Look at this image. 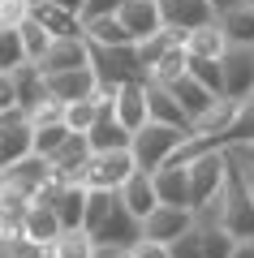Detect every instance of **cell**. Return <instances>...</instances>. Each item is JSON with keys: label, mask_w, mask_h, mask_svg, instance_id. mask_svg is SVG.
Listing matches in <instances>:
<instances>
[{"label": "cell", "mask_w": 254, "mask_h": 258, "mask_svg": "<svg viewBox=\"0 0 254 258\" xmlns=\"http://www.w3.org/2000/svg\"><path fill=\"white\" fill-rule=\"evenodd\" d=\"M9 258H56V249H52V245H35V241L22 237L18 245L9 249Z\"/></svg>", "instance_id": "41"}, {"label": "cell", "mask_w": 254, "mask_h": 258, "mask_svg": "<svg viewBox=\"0 0 254 258\" xmlns=\"http://www.w3.org/2000/svg\"><path fill=\"white\" fill-rule=\"evenodd\" d=\"M5 258H9V254H5Z\"/></svg>", "instance_id": "50"}, {"label": "cell", "mask_w": 254, "mask_h": 258, "mask_svg": "<svg viewBox=\"0 0 254 258\" xmlns=\"http://www.w3.org/2000/svg\"><path fill=\"white\" fill-rule=\"evenodd\" d=\"M69 138H73V129L65 125V120H61V125H43V129H35V155H39V159H52Z\"/></svg>", "instance_id": "31"}, {"label": "cell", "mask_w": 254, "mask_h": 258, "mask_svg": "<svg viewBox=\"0 0 254 258\" xmlns=\"http://www.w3.org/2000/svg\"><path fill=\"white\" fill-rule=\"evenodd\" d=\"M22 232H26V241H35V245H56V241L65 237L61 215H56L52 207H43V203H35L22 215Z\"/></svg>", "instance_id": "22"}, {"label": "cell", "mask_w": 254, "mask_h": 258, "mask_svg": "<svg viewBox=\"0 0 254 258\" xmlns=\"http://www.w3.org/2000/svg\"><path fill=\"white\" fill-rule=\"evenodd\" d=\"M26 120H30L35 129H43V125H61V120H65V103H56V99H43L35 112H26Z\"/></svg>", "instance_id": "37"}, {"label": "cell", "mask_w": 254, "mask_h": 258, "mask_svg": "<svg viewBox=\"0 0 254 258\" xmlns=\"http://www.w3.org/2000/svg\"><path fill=\"white\" fill-rule=\"evenodd\" d=\"M168 258H202V228H194L181 241H173L168 245Z\"/></svg>", "instance_id": "38"}, {"label": "cell", "mask_w": 254, "mask_h": 258, "mask_svg": "<svg viewBox=\"0 0 254 258\" xmlns=\"http://www.w3.org/2000/svg\"><path fill=\"white\" fill-rule=\"evenodd\" d=\"M237 241L224 228H202V258H233Z\"/></svg>", "instance_id": "35"}, {"label": "cell", "mask_w": 254, "mask_h": 258, "mask_svg": "<svg viewBox=\"0 0 254 258\" xmlns=\"http://www.w3.org/2000/svg\"><path fill=\"white\" fill-rule=\"evenodd\" d=\"M134 172H138L134 151H108V155H91V164H86V172H82V185H86V189L121 194Z\"/></svg>", "instance_id": "4"}, {"label": "cell", "mask_w": 254, "mask_h": 258, "mask_svg": "<svg viewBox=\"0 0 254 258\" xmlns=\"http://www.w3.org/2000/svg\"><path fill=\"white\" fill-rule=\"evenodd\" d=\"M181 43H185V35H177V30H160V35L134 43V47H138V60H142V69H146V78H151V69L164 60V56L173 52V47H181Z\"/></svg>", "instance_id": "27"}, {"label": "cell", "mask_w": 254, "mask_h": 258, "mask_svg": "<svg viewBox=\"0 0 254 258\" xmlns=\"http://www.w3.org/2000/svg\"><path fill=\"white\" fill-rule=\"evenodd\" d=\"M134 241H142V224L125 211V203H117L112 215L99 224V232H95V245H121V249H129Z\"/></svg>", "instance_id": "16"}, {"label": "cell", "mask_w": 254, "mask_h": 258, "mask_svg": "<svg viewBox=\"0 0 254 258\" xmlns=\"http://www.w3.org/2000/svg\"><path fill=\"white\" fill-rule=\"evenodd\" d=\"M155 194H160V207H190V168H160L155 172Z\"/></svg>", "instance_id": "23"}, {"label": "cell", "mask_w": 254, "mask_h": 258, "mask_svg": "<svg viewBox=\"0 0 254 258\" xmlns=\"http://www.w3.org/2000/svg\"><path fill=\"white\" fill-rule=\"evenodd\" d=\"M190 138H194L190 129L155 125V120H151L146 129H138V134H134V147H129V151H134V159H138V172H151V176H155V172H160V168L168 164V159H173Z\"/></svg>", "instance_id": "1"}, {"label": "cell", "mask_w": 254, "mask_h": 258, "mask_svg": "<svg viewBox=\"0 0 254 258\" xmlns=\"http://www.w3.org/2000/svg\"><path fill=\"white\" fill-rule=\"evenodd\" d=\"M129 258H168V245H160V241H134L129 245Z\"/></svg>", "instance_id": "43"}, {"label": "cell", "mask_w": 254, "mask_h": 258, "mask_svg": "<svg viewBox=\"0 0 254 258\" xmlns=\"http://www.w3.org/2000/svg\"><path fill=\"white\" fill-rule=\"evenodd\" d=\"M190 64H194V60H190V52H185V43H181V47H173V52L151 69V82H155V86H173L177 78L190 74Z\"/></svg>", "instance_id": "28"}, {"label": "cell", "mask_w": 254, "mask_h": 258, "mask_svg": "<svg viewBox=\"0 0 254 258\" xmlns=\"http://www.w3.org/2000/svg\"><path fill=\"white\" fill-rule=\"evenodd\" d=\"M146 108H151V120H155V125H173V129H190V134H194V120L185 116V108L173 99L168 86L146 82Z\"/></svg>", "instance_id": "18"}, {"label": "cell", "mask_w": 254, "mask_h": 258, "mask_svg": "<svg viewBox=\"0 0 254 258\" xmlns=\"http://www.w3.org/2000/svg\"><path fill=\"white\" fill-rule=\"evenodd\" d=\"M228 168H233V164H228V151H224V147H220V151H207L202 159H194V164H190V207H194V215L207 211L220 194H224Z\"/></svg>", "instance_id": "2"}, {"label": "cell", "mask_w": 254, "mask_h": 258, "mask_svg": "<svg viewBox=\"0 0 254 258\" xmlns=\"http://www.w3.org/2000/svg\"><path fill=\"white\" fill-rule=\"evenodd\" d=\"M30 22V0H0V30H22Z\"/></svg>", "instance_id": "36"}, {"label": "cell", "mask_w": 254, "mask_h": 258, "mask_svg": "<svg viewBox=\"0 0 254 258\" xmlns=\"http://www.w3.org/2000/svg\"><path fill=\"white\" fill-rule=\"evenodd\" d=\"M86 203H91V189L86 185H61V194L52 198V211L61 215L65 232H78L86 224Z\"/></svg>", "instance_id": "21"}, {"label": "cell", "mask_w": 254, "mask_h": 258, "mask_svg": "<svg viewBox=\"0 0 254 258\" xmlns=\"http://www.w3.org/2000/svg\"><path fill=\"white\" fill-rule=\"evenodd\" d=\"M22 43H26V56H30V64H39L47 52H52V43H56V39L47 35V30L39 26V22H26V26H22Z\"/></svg>", "instance_id": "33"}, {"label": "cell", "mask_w": 254, "mask_h": 258, "mask_svg": "<svg viewBox=\"0 0 254 258\" xmlns=\"http://www.w3.org/2000/svg\"><path fill=\"white\" fill-rule=\"evenodd\" d=\"M30 5H61V9L78 13V18H82V9H86V0H30Z\"/></svg>", "instance_id": "44"}, {"label": "cell", "mask_w": 254, "mask_h": 258, "mask_svg": "<svg viewBox=\"0 0 254 258\" xmlns=\"http://www.w3.org/2000/svg\"><path fill=\"white\" fill-rule=\"evenodd\" d=\"M117 18H121V26L129 30L134 43H142V39H151V35H160V30H164L160 0H125Z\"/></svg>", "instance_id": "11"}, {"label": "cell", "mask_w": 254, "mask_h": 258, "mask_svg": "<svg viewBox=\"0 0 254 258\" xmlns=\"http://www.w3.org/2000/svg\"><path fill=\"white\" fill-rule=\"evenodd\" d=\"M211 5H216V13H220V18H224V13H228V9H237L241 0H211Z\"/></svg>", "instance_id": "47"}, {"label": "cell", "mask_w": 254, "mask_h": 258, "mask_svg": "<svg viewBox=\"0 0 254 258\" xmlns=\"http://www.w3.org/2000/svg\"><path fill=\"white\" fill-rule=\"evenodd\" d=\"M233 258H254V241H237V249H233Z\"/></svg>", "instance_id": "46"}, {"label": "cell", "mask_w": 254, "mask_h": 258, "mask_svg": "<svg viewBox=\"0 0 254 258\" xmlns=\"http://www.w3.org/2000/svg\"><path fill=\"white\" fill-rule=\"evenodd\" d=\"M121 203H125V211L134 215L138 224L146 220V215L160 207V194H155V176L151 172H134L125 181V189H121Z\"/></svg>", "instance_id": "19"}, {"label": "cell", "mask_w": 254, "mask_h": 258, "mask_svg": "<svg viewBox=\"0 0 254 258\" xmlns=\"http://www.w3.org/2000/svg\"><path fill=\"white\" fill-rule=\"evenodd\" d=\"M224 151H228V159H233L237 168H254V138L250 142H228Z\"/></svg>", "instance_id": "42"}, {"label": "cell", "mask_w": 254, "mask_h": 258, "mask_svg": "<svg viewBox=\"0 0 254 258\" xmlns=\"http://www.w3.org/2000/svg\"><path fill=\"white\" fill-rule=\"evenodd\" d=\"M99 91V78L95 69H73V74H52L47 78V95L56 103H78V99H95Z\"/></svg>", "instance_id": "12"}, {"label": "cell", "mask_w": 254, "mask_h": 258, "mask_svg": "<svg viewBox=\"0 0 254 258\" xmlns=\"http://www.w3.org/2000/svg\"><path fill=\"white\" fill-rule=\"evenodd\" d=\"M22 64H30L22 30H0V74H18Z\"/></svg>", "instance_id": "29"}, {"label": "cell", "mask_w": 254, "mask_h": 258, "mask_svg": "<svg viewBox=\"0 0 254 258\" xmlns=\"http://www.w3.org/2000/svg\"><path fill=\"white\" fill-rule=\"evenodd\" d=\"M194 228H198V215L185 211V207H155L142 220V237L160 241V245H173V241H181L185 232H194Z\"/></svg>", "instance_id": "6"}, {"label": "cell", "mask_w": 254, "mask_h": 258, "mask_svg": "<svg viewBox=\"0 0 254 258\" xmlns=\"http://www.w3.org/2000/svg\"><path fill=\"white\" fill-rule=\"evenodd\" d=\"M30 22H39L52 39H86V22L61 5H30Z\"/></svg>", "instance_id": "13"}, {"label": "cell", "mask_w": 254, "mask_h": 258, "mask_svg": "<svg viewBox=\"0 0 254 258\" xmlns=\"http://www.w3.org/2000/svg\"><path fill=\"white\" fill-rule=\"evenodd\" d=\"M91 69L108 86H129V82H151L138 60V47H91Z\"/></svg>", "instance_id": "3"}, {"label": "cell", "mask_w": 254, "mask_h": 258, "mask_svg": "<svg viewBox=\"0 0 254 258\" xmlns=\"http://www.w3.org/2000/svg\"><path fill=\"white\" fill-rule=\"evenodd\" d=\"M0 258H5V254H0Z\"/></svg>", "instance_id": "51"}, {"label": "cell", "mask_w": 254, "mask_h": 258, "mask_svg": "<svg viewBox=\"0 0 254 258\" xmlns=\"http://www.w3.org/2000/svg\"><path fill=\"white\" fill-rule=\"evenodd\" d=\"M185 52H190V60H224L228 56V35L220 22H207V26L190 30L185 35Z\"/></svg>", "instance_id": "20"}, {"label": "cell", "mask_w": 254, "mask_h": 258, "mask_svg": "<svg viewBox=\"0 0 254 258\" xmlns=\"http://www.w3.org/2000/svg\"><path fill=\"white\" fill-rule=\"evenodd\" d=\"M86 142H91L95 155H108V151H129V147H134V134L117 120V112H112V108H104L99 120H95V129L86 134Z\"/></svg>", "instance_id": "15"}, {"label": "cell", "mask_w": 254, "mask_h": 258, "mask_svg": "<svg viewBox=\"0 0 254 258\" xmlns=\"http://www.w3.org/2000/svg\"><path fill=\"white\" fill-rule=\"evenodd\" d=\"M86 43L91 47H134V39L121 26V18H95V22H86Z\"/></svg>", "instance_id": "25"}, {"label": "cell", "mask_w": 254, "mask_h": 258, "mask_svg": "<svg viewBox=\"0 0 254 258\" xmlns=\"http://www.w3.org/2000/svg\"><path fill=\"white\" fill-rule=\"evenodd\" d=\"M30 155H35V125L26 120V112H5L0 116V172H9Z\"/></svg>", "instance_id": "5"}, {"label": "cell", "mask_w": 254, "mask_h": 258, "mask_svg": "<svg viewBox=\"0 0 254 258\" xmlns=\"http://www.w3.org/2000/svg\"><path fill=\"white\" fill-rule=\"evenodd\" d=\"M224 99L250 103L254 99V47H228L224 60Z\"/></svg>", "instance_id": "8"}, {"label": "cell", "mask_w": 254, "mask_h": 258, "mask_svg": "<svg viewBox=\"0 0 254 258\" xmlns=\"http://www.w3.org/2000/svg\"><path fill=\"white\" fill-rule=\"evenodd\" d=\"M160 18H164V30L190 35V30L207 26V22H220V13L211 0H160Z\"/></svg>", "instance_id": "7"}, {"label": "cell", "mask_w": 254, "mask_h": 258, "mask_svg": "<svg viewBox=\"0 0 254 258\" xmlns=\"http://www.w3.org/2000/svg\"><path fill=\"white\" fill-rule=\"evenodd\" d=\"M99 103L95 99H78V103H65V125L73 129V134H91L95 120H99Z\"/></svg>", "instance_id": "30"}, {"label": "cell", "mask_w": 254, "mask_h": 258, "mask_svg": "<svg viewBox=\"0 0 254 258\" xmlns=\"http://www.w3.org/2000/svg\"><path fill=\"white\" fill-rule=\"evenodd\" d=\"M168 91H173V99H177V103H181V108H185V116H190L194 125H198V120L207 116L211 108H216V99H220V95H211V91H207V86H202V82H198V78H194V74L177 78V82L168 86Z\"/></svg>", "instance_id": "17"}, {"label": "cell", "mask_w": 254, "mask_h": 258, "mask_svg": "<svg viewBox=\"0 0 254 258\" xmlns=\"http://www.w3.org/2000/svg\"><path fill=\"white\" fill-rule=\"evenodd\" d=\"M91 155H95V151H91V142H86V134H73V138L47 159V164H52V176L65 181V185H82V172H86Z\"/></svg>", "instance_id": "9"}, {"label": "cell", "mask_w": 254, "mask_h": 258, "mask_svg": "<svg viewBox=\"0 0 254 258\" xmlns=\"http://www.w3.org/2000/svg\"><path fill=\"white\" fill-rule=\"evenodd\" d=\"M220 26H224V35H228V47H254V9L250 5L228 9L224 18H220Z\"/></svg>", "instance_id": "26"}, {"label": "cell", "mask_w": 254, "mask_h": 258, "mask_svg": "<svg viewBox=\"0 0 254 258\" xmlns=\"http://www.w3.org/2000/svg\"><path fill=\"white\" fill-rule=\"evenodd\" d=\"M112 112H117V120L129 129V134H138V129L151 125V108H146V82H129L121 86L117 103H112Z\"/></svg>", "instance_id": "14"}, {"label": "cell", "mask_w": 254, "mask_h": 258, "mask_svg": "<svg viewBox=\"0 0 254 258\" xmlns=\"http://www.w3.org/2000/svg\"><path fill=\"white\" fill-rule=\"evenodd\" d=\"M241 176H245V185H250V194H254V168H241Z\"/></svg>", "instance_id": "48"}, {"label": "cell", "mask_w": 254, "mask_h": 258, "mask_svg": "<svg viewBox=\"0 0 254 258\" xmlns=\"http://www.w3.org/2000/svg\"><path fill=\"white\" fill-rule=\"evenodd\" d=\"M52 249H56V258H95V237L86 228H78V232H65Z\"/></svg>", "instance_id": "32"}, {"label": "cell", "mask_w": 254, "mask_h": 258, "mask_svg": "<svg viewBox=\"0 0 254 258\" xmlns=\"http://www.w3.org/2000/svg\"><path fill=\"white\" fill-rule=\"evenodd\" d=\"M121 5L125 0H86V9H82V22H95V18H117Z\"/></svg>", "instance_id": "39"}, {"label": "cell", "mask_w": 254, "mask_h": 258, "mask_svg": "<svg viewBox=\"0 0 254 258\" xmlns=\"http://www.w3.org/2000/svg\"><path fill=\"white\" fill-rule=\"evenodd\" d=\"M13 86H18V108L22 112H35L43 99H52L47 95V78L39 64H22L18 74H13Z\"/></svg>", "instance_id": "24"}, {"label": "cell", "mask_w": 254, "mask_h": 258, "mask_svg": "<svg viewBox=\"0 0 254 258\" xmlns=\"http://www.w3.org/2000/svg\"><path fill=\"white\" fill-rule=\"evenodd\" d=\"M39 69H43V78L73 74V69H91V43H86V39H56L52 52L39 60Z\"/></svg>", "instance_id": "10"}, {"label": "cell", "mask_w": 254, "mask_h": 258, "mask_svg": "<svg viewBox=\"0 0 254 258\" xmlns=\"http://www.w3.org/2000/svg\"><path fill=\"white\" fill-rule=\"evenodd\" d=\"M5 112H22L18 108V86H13V74H0V116Z\"/></svg>", "instance_id": "40"}, {"label": "cell", "mask_w": 254, "mask_h": 258, "mask_svg": "<svg viewBox=\"0 0 254 258\" xmlns=\"http://www.w3.org/2000/svg\"><path fill=\"white\" fill-rule=\"evenodd\" d=\"M241 5H250V9H254V0H241Z\"/></svg>", "instance_id": "49"}, {"label": "cell", "mask_w": 254, "mask_h": 258, "mask_svg": "<svg viewBox=\"0 0 254 258\" xmlns=\"http://www.w3.org/2000/svg\"><path fill=\"white\" fill-rule=\"evenodd\" d=\"M95 258H129V249H121V245H95Z\"/></svg>", "instance_id": "45"}, {"label": "cell", "mask_w": 254, "mask_h": 258, "mask_svg": "<svg viewBox=\"0 0 254 258\" xmlns=\"http://www.w3.org/2000/svg\"><path fill=\"white\" fill-rule=\"evenodd\" d=\"M190 74L198 78L211 95H220V99H224V64H220V60H194Z\"/></svg>", "instance_id": "34"}]
</instances>
